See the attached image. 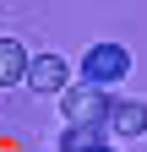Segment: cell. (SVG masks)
Returning a JSON list of instances; mask_svg holds the SVG:
<instances>
[{
    "label": "cell",
    "mask_w": 147,
    "mask_h": 152,
    "mask_svg": "<svg viewBox=\"0 0 147 152\" xmlns=\"http://www.w3.org/2000/svg\"><path fill=\"white\" fill-rule=\"evenodd\" d=\"M125 71H131L125 44H93V49L82 54V82L87 87H109V82H120Z\"/></svg>",
    "instance_id": "cell-1"
},
{
    "label": "cell",
    "mask_w": 147,
    "mask_h": 152,
    "mask_svg": "<svg viewBox=\"0 0 147 152\" xmlns=\"http://www.w3.org/2000/svg\"><path fill=\"white\" fill-rule=\"evenodd\" d=\"M109 103L115 98H104V87H71L65 92V125H98L104 130V120H109Z\"/></svg>",
    "instance_id": "cell-2"
},
{
    "label": "cell",
    "mask_w": 147,
    "mask_h": 152,
    "mask_svg": "<svg viewBox=\"0 0 147 152\" xmlns=\"http://www.w3.org/2000/svg\"><path fill=\"white\" fill-rule=\"evenodd\" d=\"M27 87L33 92H65L71 87V65L60 54H38V60H27Z\"/></svg>",
    "instance_id": "cell-3"
},
{
    "label": "cell",
    "mask_w": 147,
    "mask_h": 152,
    "mask_svg": "<svg viewBox=\"0 0 147 152\" xmlns=\"http://www.w3.org/2000/svg\"><path fill=\"white\" fill-rule=\"evenodd\" d=\"M104 130H115V136H147V103H136V98H115L109 103V120H104Z\"/></svg>",
    "instance_id": "cell-4"
},
{
    "label": "cell",
    "mask_w": 147,
    "mask_h": 152,
    "mask_svg": "<svg viewBox=\"0 0 147 152\" xmlns=\"http://www.w3.org/2000/svg\"><path fill=\"white\" fill-rule=\"evenodd\" d=\"M27 82V49L16 38H0V87H16Z\"/></svg>",
    "instance_id": "cell-5"
},
{
    "label": "cell",
    "mask_w": 147,
    "mask_h": 152,
    "mask_svg": "<svg viewBox=\"0 0 147 152\" xmlns=\"http://www.w3.org/2000/svg\"><path fill=\"white\" fill-rule=\"evenodd\" d=\"M87 147H98V125H65L60 152H87Z\"/></svg>",
    "instance_id": "cell-6"
},
{
    "label": "cell",
    "mask_w": 147,
    "mask_h": 152,
    "mask_svg": "<svg viewBox=\"0 0 147 152\" xmlns=\"http://www.w3.org/2000/svg\"><path fill=\"white\" fill-rule=\"evenodd\" d=\"M87 152H115V147H104V141H98V147H87Z\"/></svg>",
    "instance_id": "cell-7"
}]
</instances>
